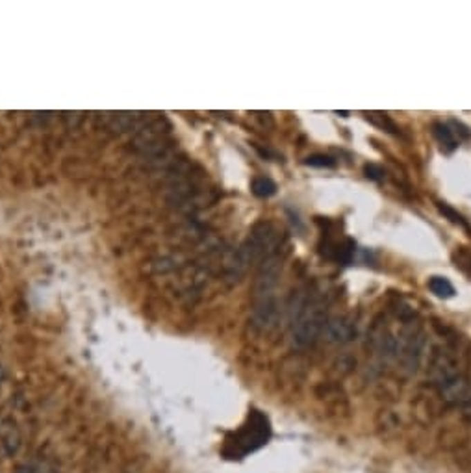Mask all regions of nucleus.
Instances as JSON below:
<instances>
[{"label":"nucleus","mask_w":471,"mask_h":473,"mask_svg":"<svg viewBox=\"0 0 471 473\" xmlns=\"http://www.w3.org/2000/svg\"><path fill=\"white\" fill-rule=\"evenodd\" d=\"M326 303L325 295L303 294L291 308V341L299 349L314 346L317 338L323 334L326 325Z\"/></svg>","instance_id":"1"},{"label":"nucleus","mask_w":471,"mask_h":473,"mask_svg":"<svg viewBox=\"0 0 471 473\" xmlns=\"http://www.w3.org/2000/svg\"><path fill=\"white\" fill-rule=\"evenodd\" d=\"M280 243V232L273 223H258L252 226V231L249 232V236L243 242V245L239 247V251L234 256V262L230 264L234 275L238 277L241 273L250 266L277 254Z\"/></svg>","instance_id":"2"},{"label":"nucleus","mask_w":471,"mask_h":473,"mask_svg":"<svg viewBox=\"0 0 471 473\" xmlns=\"http://www.w3.org/2000/svg\"><path fill=\"white\" fill-rule=\"evenodd\" d=\"M425 349H427V334L421 327H410L407 332H403L399 338L397 360L408 375L418 373L421 362H423Z\"/></svg>","instance_id":"3"},{"label":"nucleus","mask_w":471,"mask_h":473,"mask_svg":"<svg viewBox=\"0 0 471 473\" xmlns=\"http://www.w3.org/2000/svg\"><path fill=\"white\" fill-rule=\"evenodd\" d=\"M282 314V306L279 303V297H260L252 303V312H250V321L256 330H271L277 327Z\"/></svg>","instance_id":"4"},{"label":"nucleus","mask_w":471,"mask_h":473,"mask_svg":"<svg viewBox=\"0 0 471 473\" xmlns=\"http://www.w3.org/2000/svg\"><path fill=\"white\" fill-rule=\"evenodd\" d=\"M456 373H460V371L453 352L447 351V349H436L431 358V366H429V375H431L432 382L440 386L442 382H445Z\"/></svg>","instance_id":"5"},{"label":"nucleus","mask_w":471,"mask_h":473,"mask_svg":"<svg viewBox=\"0 0 471 473\" xmlns=\"http://www.w3.org/2000/svg\"><path fill=\"white\" fill-rule=\"evenodd\" d=\"M323 334L332 343H349L356 338V325L353 319L338 316V318L326 319Z\"/></svg>","instance_id":"6"},{"label":"nucleus","mask_w":471,"mask_h":473,"mask_svg":"<svg viewBox=\"0 0 471 473\" xmlns=\"http://www.w3.org/2000/svg\"><path fill=\"white\" fill-rule=\"evenodd\" d=\"M21 444H23V438L19 433L17 423L13 420L2 422V425H0V451H2V455L6 458H13L21 449Z\"/></svg>","instance_id":"7"},{"label":"nucleus","mask_w":471,"mask_h":473,"mask_svg":"<svg viewBox=\"0 0 471 473\" xmlns=\"http://www.w3.org/2000/svg\"><path fill=\"white\" fill-rule=\"evenodd\" d=\"M434 136H436L438 143L442 145V147H445V150H454L456 149V138H454V132L451 130V128L447 127V125H443V123H436L434 125Z\"/></svg>","instance_id":"8"},{"label":"nucleus","mask_w":471,"mask_h":473,"mask_svg":"<svg viewBox=\"0 0 471 473\" xmlns=\"http://www.w3.org/2000/svg\"><path fill=\"white\" fill-rule=\"evenodd\" d=\"M429 289L438 297H442V299H449V297L454 295L453 284L449 283L445 277H432L429 280Z\"/></svg>","instance_id":"9"},{"label":"nucleus","mask_w":471,"mask_h":473,"mask_svg":"<svg viewBox=\"0 0 471 473\" xmlns=\"http://www.w3.org/2000/svg\"><path fill=\"white\" fill-rule=\"evenodd\" d=\"M252 191H255V195L258 197H271L275 195V191H277V184H275L271 179L260 177V179L252 180Z\"/></svg>","instance_id":"10"},{"label":"nucleus","mask_w":471,"mask_h":473,"mask_svg":"<svg viewBox=\"0 0 471 473\" xmlns=\"http://www.w3.org/2000/svg\"><path fill=\"white\" fill-rule=\"evenodd\" d=\"M436 206H438V210L442 212L445 217H447L451 223H454V225H460V226H464V229H468L470 231V225H468V221L462 217V215L456 212V210H453V208L449 206V204H445V202H436Z\"/></svg>","instance_id":"11"},{"label":"nucleus","mask_w":471,"mask_h":473,"mask_svg":"<svg viewBox=\"0 0 471 473\" xmlns=\"http://www.w3.org/2000/svg\"><path fill=\"white\" fill-rule=\"evenodd\" d=\"M310 168H336V160L329 154H312L304 160Z\"/></svg>","instance_id":"12"},{"label":"nucleus","mask_w":471,"mask_h":473,"mask_svg":"<svg viewBox=\"0 0 471 473\" xmlns=\"http://www.w3.org/2000/svg\"><path fill=\"white\" fill-rule=\"evenodd\" d=\"M364 171H366L367 179H371V180H382V177H384V169L375 166V163H367L366 168H364Z\"/></svg>","instance_id":"13"},{"label":"nucleus","mask_w":471,"mask_h":473,"mask_svg":"<svg viewBox=\"0 0 471 473\" xmlns=\"http://www.w3.org/2000/svg\"><path fill=\"white\" fill-rule=\"evenodd\" d=\"M2 381H4V370H2V366H0V384H2Z\"/></svg>","instance_id":"14"},{"label":"nucleus","mask_w":471,"mask_h":473,"mask_svg":"<svg viewBox=\"0 0 471 473\" xmlns=\"http://www.w3.org/2000/svg\"><path fill=\"white\" fill-rule=\"evenodd\" d=\"M39 473H54V472H53V470H41Z\"/></svg>","instance_id":"15"}]
</instances>
